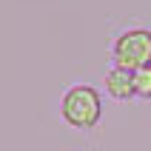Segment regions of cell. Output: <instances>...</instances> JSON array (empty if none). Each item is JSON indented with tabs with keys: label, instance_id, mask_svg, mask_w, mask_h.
Listing matches in <instances>:
<instances>
[{
	"label": "cell",
	"instance_id": "3",
	"mask_svg": "<svg viewBox=\"0 0 151 151\" xmlns=\"http://www.w3.org/2000/svg\"><path fill=\"white\" fill-rule=\"evenodd\" d=\"M106 91L114 100H131V97H137L134 94V71L111 66L109 74H106Z\"/></svg>",
	"mask_w": 151,
	"mask_h": 151
},
{
	"label": "cell",
	"instance_id": "2",
	"mask_svg": "<svg viewBox=\"0 0 151 151\" xmlns=\"http://www.w3.org/2000/svg\"><path fill=\"white\" fill-rule=\"evenodd\" d=\"M114 66L137 71L143 66H151V32L148 29H128L114 40L111 49Z\"/></svg>",
	"mask_w": 151,
	"mask_h": 151
},
{
	"label": "cell",
	"instance_id": "4",
	"mask_svg": "<svg viewBox=\"0 0 151 151\" xmlns=\"http://www.w3.org/2000/svg\"><path fill=\"white\" fill-rule=\"evenodd\" d=\"M134 94L143 100H151V66H143L134 71Z\"/></svg>",
	"mask_w": 151,
	"mask_h": 151
},
{
	"label": "cell",
	"instance_id": "1",
	"mask_svg": "<svg viewBox=\"0 0 151 151\" xmlns=\"http://www.w3.org/2000/svg\"><path fill=\"white\" fill-rule=\"evenodd\" d=\"M60 114L71 128H80V131H88L100 123L103 117V100L100 91L94 86H71L66 94H63V103H60Z\"/></svg>",
	"mask_w": 151,
	"mask_h": 151
}]
</instances>
